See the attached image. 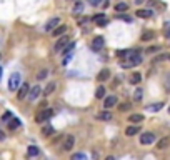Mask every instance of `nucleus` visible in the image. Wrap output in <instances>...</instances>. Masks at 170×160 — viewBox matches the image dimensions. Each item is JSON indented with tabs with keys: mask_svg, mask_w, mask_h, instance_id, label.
Segmentation results:
<instances>
[{
	"mask_svg": "<svg viewBox=\"0 0 170 160\" xmlns=\"http://www.w3.org/2000/svg\"><path fill=\"white\" fill-rule=\"evenodd\" d=\"M142 63V55L140 52H135V50H129V53L125 55V59L120 62V65L123 67V69H132V67H137Z\"/></svg>",
	"mask_w": 170,
	"mask_h": 160,
	"instance_id": "f257e3e1",
	"label": "nucleus"
},
{
	"mask_svg": "<svg viewBox=\"0 0 170 160\" xmlns=\"http://www.w3.org/2000/svg\"><path fill=\"white\" fill-rule=\"evenodd\" d=\"M20 84H22V75H20L19 72H13L9 79V90L15 92L17 88L20 87Z\"/></svg>",
	"mask_w": 170,
	"mask_h": 160,
	"instance_id": "f03ea898",
	"label": "nucleus"
},
{
	"mask_svg": "<svg viewBox=\"0 0 170 160\" xmlns=\"http://www.w3.org/2000/svg\"><path fill=\"white\" fill-rule=\"evenodd\" d=\"M52 115H54V110L52 108H45V110H40V112L35 115V122L42 123V122H47L48 119H52Z\"/></svg>",
	"mask_w": 170,
	"mask_h": 160,
	"instance_id": "7ed1b4c3",
	"label": "nucleus"
},
{
	"mask_svg": "<svg viewBox=\"0 0 170 160\" xmlns=\"http://www.w3.org/2000/svg\"><path fill=\"white\" fill-rule=\"evenodd\" d=\"M104 45H105L104 37H95L94 40H92L90 47H92V50H94V52H100L102 48H104Z\"/></svg>",
	"mask_w": 170,
	"mask_h": 160,
	"instance_id": "20e7f679",
	"label": "nucleus"
},
{
	"mask_svg": "<svg viewBox=\"0 0 170 160\" xmlns=\"http://www.w3.org/2000/svg\"><path fill=\"white\" fill-rule=\"evenodd\" d=\"M154 142H155V135L152 132H143L140 135V144L142 145H150V144H154Z\"/></svg>",
	"mask_w": 170,
	"mask_h": 160,
	"instance_id": "39448f33",
	"label": "nucleus"
},
{
	"mask_svg": "<svg viewBox=\"0 0 170 160\" xmlns=\"http://www.w3.org/2000/svg\"><path fill=\"white\" fill-rule=\"evenodd\" d=\"M42 94V88H40V85H35V87H32L30 90H28V100H37L38 98V95Z\"/></svg>",
	"mask_w": 170,
	"mask_h": 160,
	"instance_id": "423d86ee",
	"label": "nucleus"
},
{
	"mask_svg": "<svg viewBox=\"0 0 170 160\" xmlns=\"http://www.w3.org/2000/svg\"><path fill=\"white\" fill-rule=\"evenodd\" d=\"M73 145H75V137H73V135H67L65 140H63L62 148H63V150H72Z\"/></svg>",
	"mask_w": 170,
	"mask_h": 160,
	"instance_id": "0eeeda50",
	"label": "nucleus"
},
{
	"mask_svg": "<svg viewBox=\"0 0 170 160\" xmlns=\"http://www.w3.org/2000/svg\"><path fill=\"white\" fill-rule=\"evenodd\" d=\"M92 20H94V22L97 23L98 27H105V25L108 23V20H107V17H105V13H98V15H95Z\"/></svg>",
	"mask_w": 170,
	"mask_h": 160,
	"instance_id": "6e6552de",
	"label": "nucleus"
},
{
	"mask_svg": "<svg viewBox=\"0 0 170 160\" xmlns=\"http://www.w3.org/2000/svg\"><path fill=\"white\" fill-rule=\"evenodd\" d=\"M28 90H30V87H28L27 84H20V87H19V100H23V98L28 95Z\"/></svg>",
	"mask_w": 170,
	"mask_h": 160,
	"instance_id": "1a4fd4ad",
	"label": "nucleus"
},
{
	"mask_svg": "<svg viewBox=\"0 0 170 160\" xmlns=\"http://www.w3.org/2000/svg\"><path fill=\"white\" fill-rule=\"evenodd\" d=\"M58 23H60V19H58V17H54V19H50L47 23H45V32H52L57 25H58Z\"/></svg>",
	"mask_w": 170,
	"mask_h": 160,
	"instance_id": "9d476101",
	"label": "nucleus"
},
{
	"mask_svg": "<svg viewBox=\"0 0 170 160\" xmlns=\"http://www.w3.org/2000/svg\"><path fill=\"white\" fill-rule=\"evenodd\" d=\"M69 42H70V40H69L67 37H60V38H58V42L55 44V48H54V50H55L57 53L62 52V50H63V47H65V45L69 44Z\"/></svg>",
	"mask_w": 170,
	"mask_h": 160,
	"instance_id": "9b49d317",
	"label": "nucleus"
},
{
	"mask_svg": "<svg viewBox=\"0 0 170 160\" xmlns=\"http://www.w3.org/2000/svg\"><path fill=\"white\" fill-rule=\"evenodd\" d=\"M117 105V97L115 95H108V97H105L104 100V107L105 108H112V107Z\"/></svg>",
	"mask_w": 170,
	"mask_h": 160,
	"instance_id": "f8f14e48",
	"label": "nucleus"
},
{
	"mask_svg": "<svg viewBox=\"0 0 170 160\" xmlns=\"http://www.w3.org/2000/svg\"><path fill=\"white\" fill-rule=\"evenodd\" d=\"M152 15H154V10H148V9L137 10V17H140V19H150Z\"/></svg>",
	"mask_w": 170,
	"mask_h": 160,
	"instance_id": "ddd939ff",
	"label": "nucleus"
},
{
	"mask_svg": "<svg viewBox=\"0 0 170 160\" xmlns=\"http://www.w3.org/2000/svg\"><path fill=\"white\" fill-rule=\"evenodd\" d=\"M67 32V25H62V23H58V25H57L54 30H52V35H54V37H60V35H63Z\"/></svg>",
	"mask_w": 170,
	"mask_h": 160,
	"instance_id": "4468645a",
	"label": "nucleus"
},
{
	"mask_svg": "<svg viewBox=\"0 0 170 160\" xmlns=\"http://www.w3.org/2000/svg\"><path fill=\"white\" fill-rule=\"evenodd\" d=\"M112 117H113V115L108 112V108L104 110V112H98V113H97V119H98V120H104V122H108V120H112Z\"/></svg>",
	"mask_w": 170,
	"mask_h": 160,
	"instance_id": "2eb2a0df",
	"label": "nucleus"
},
{
	"mask_svg": "<svg viewBox=\"0 0 170 160\" xmlns=\"http://www.w3.org/2000/svg\"><path fill=\"white\" fill-rule=\"evenodd\" d=\"M108 77H110V70H108V69H104V70H100V72H98L97 80L98 82H104V80H107Z\"/></svg>",
	"mask_w": 170,
	"mask_h": 160,
	"instance_id": "dca6fc26",
	"label": "nucleus"
},
{
	"mask_svg": "<svg viewBox=\"0 0 170 160\" xmlns=\"http://www.w3.org/2000/svg\"><path fill=\"white\" fill-rule=\"evenodd\" d=\"M72 12L75 13V15H79V13L83 12V2H82V0H77L75 5H73V9H72Z\"/></svg>",
	"mask_w": 170,
	"mask_h": 160,
	"instance_id": "f3484780",
	"label": "nucleus"
},
{
	"mask_svg": "<svg viewBox=\"0 0 170 160\" xmlns=\"http://www.w3.org/2000/svg\"><path fill=\"white\" fill-rule=\"evenodd\" d=\"M129 120L132 123H140V122H143V115H142V113H132V115L129 117Z\"/></svg>",
	"mask_w": 170,
	"mask_h": 160,
	"instance_id": "a211bd4d",
	"label": "nucleus"
},
{
	"mask_svg": "<svg viewBox=\"0 0 170 160\" xmlns=\"http://www.w3.org/2000/svg\"><path fill=\"white\" fill-rule=\"evenodd\" d=\"M139 132H140V127H137V125H130V127H127L125 135H129V137H133V135L139 133Z\"/></svg>",
	"mask_w": 170,
	"mask_h": 160,
	"instance_id": "6ab92c4d",
	"label": "nucleus"
},
{
	"mask_svg": "<svg viewBox=\"0 0 170 160\" xmlns=\"http://www.w3.org/2000/svg\"><path fill=\"white\" fill-rule=\"evenodd\" d=\"M170 145V137H164L162 140H158V144H157V147L160 148V150H164V148H167Z\"/></svg>",
	"mask_w": 170,
	"mask_h": 160,
	"instance_id": "aec40b11",
	"label": "nucleus"
},
{
	"mask_svg": "<svg viewBox=\"0 0 170 160\" xmlns=\"http://www.w3.org/2000/svg\"><path fill=\"white\" fill-rule=\"evenodd\" d=\"M140 80H142V75H140L139 72H133L132 77H130V84L137 85V84H140Z\"/></svg>",
	"mask_w": 170,
	"mask_h": 160,
	"instance_id": "412c9836",
	"label": "nucleus"
},
{
	"mask_svg": "<svg viewBox=\"0 0 170 160\" xmlns=\"http://www.w3.org/2000/svg\"><path fill=\"white\" fill-rule=\"evenodd\" d=\"M95 97L97 98H104L105 97V87L104 85H98L97 90H95Z\"/></svg>",
	"mask_w": 170,
	"mask_h": 160,
	"instance_id": "4be33fe9",
	"label": "nucleus"
},
{
	"mask_svg": "<svg viewBox=\"0 0 170 160\" xmlns=\"http://www.w3.org/2000/svg\"><path fill=\"white\" fill-rule=\"evenodd\" d=\"M115 10L117 12H127V10H129V5H127L125 2H119L115 5Z\"/></svg>",
	"mask_w": 170,
	"mask_h": 160,
	"instance_id": "5701e85b",
	"label": "nucleus"
},
{
	"mask_svg": "<svg viewBox=\"0 0 170 160\" xmlns=\"http://www.w3.org/2000/svg\"><path fill=\"white\" fill-rule=\"evenodd\" d=\"M54 90H55V84H54V82H50V84H48L47 87H45V90H44V95H50Z\"/></svg>",
	"mask_w": 170,
	"mask_h": 160,
	"instance_id": "b1692460",
	"label": "nucleus"
},
{
	"mask_svg": "<svg viewBox=\"0 0 170 160\" xmlns=\"http://www.w3.org/2000/svg\"><path fill=\"white\" fill-rule=\"evenodd\" d=\"M27 152H28V155H30V157H35V155H38V147L30 145V147L27 148Z\"/></svg>",
	"mask_w": 170,
	"mask_h": 160,
	"instance_id": "393cba45",
	"label": "nucleus"
},
{
	"mask_svg": "<svg viewBox=\"0 0 170 160\" xmlns=\"http://www.w3.org/2000/svg\"><path fill=\"white\" fill-rule=\"evenodd\" d=\"M162 107H164V104H162V102H158V104H152L150 107H148V110H150V112H158Z\"/></svg>",
	"mask_w": 170,
	"mask_h": 160,
	"instance_id": "a878e982",
	"label": "nucleus"
},
{
	"mask_svg": "<svg viewBox=\"0 0 170 160\" xmlns=\"http://www.w3.org/2000/svg\"><path fill=\"white\" fill-rule=\"evenodd\" d=\"M70 160H87V155H85L83 152H79V154H73Z\"/></svg>",
	"mask_w": 170,
	"mask_h": 160,
	"instance_id": "bb28decb",
	"label": "nucleus"
},
{
	"mask_svg": "<svg viewBox=\"0 0 170 160\" xmlns=\"http://www.w3.org/2000/svg\"><path fill=\"white\" fill-rule=\"evenodd\" d=\"M154 37H155V32H145V34L142 35V40H152Z\"/></svg>",
	"mask_w": 170,
	"mask_h": 160,
	"instance_id": "cd10ccee",
	"label": "nucleus"
},
{
	"mask_svg": "<svg viewBox=\"0 0 170 160\" xmlns=\"http://www.w3.org/2000/svg\"><path fill=\"white\" fill-rule=\"evenodd\" d=\"M164 35L167 38H170V22H165L164 23Z\"/></svg>",
	"mask_w": 170,
	"mask_h": 160,
	"instance_id": "c85d7f7f",
	"label": "nucleus"
},
{
	"mask_svg": "<svg viewBox=\"0 0 170 160\" xmlns=\"http://www.w3.org/2000/svg\"><path fill=\"white\" fill-rule=\"evenodd\" d=\"M42 133H44V135H50V133H54V129H52V125H45L44 129H42Z\"/></svg>",
	"mask_w": 170,
	"mask_h": 160,
	"instance_id": "c756f323",
	"label": "nucleus"
},
{
	"mask_svg": "<svg viewBox=\"0 0 170 160\" xmlns=\"http://www.w3.org/2000/svg\"><path fill=\"white\" fill-rule=\"evenodd\" d=\"M19 125H20V120H19V119H15V117H13V119H12V122L9 123V127H10V129H17Z\"/></svg>",
	"mask_w": 170,
	"mask_h": 160,
	"instance_id": "7c9ffc66",
	"label": "nucleus"
},
{
	"mask_svg": "<svg viewBox=\"0 0 170 160\" xmlns=\"http://www.w3.org/2000/svg\"><path fill=\"white\" fill-rule=\"evenodd\" d=\"M148 2H150V5H154V7H158V9H162V10L165 9V5H164V3H160V2H158V0H148Z\"/></svg>",
	"mask_w": 170,
	"mask_h": 160,
	"instance_id": "2f4dec72",
	"label": "nucleus"
},
{
	"mask_svg": "<svg viewBox=\"0 0 170 160\" xmlns=\"http://www.w3.org/2000/svg\"><path fill=\"white\" fill-rule=\"evenodd\" d=\"M10 119H12V113H10V112H5L2 115V122H9Z\"/></svg>",
	"mask_w": 170,
	"mask_h": 160,
	"instance_id": "473e14b6",
	"label": "nucleus"
},
{
	"mask_svg": "<svg viewBox=\"0 0 170 160\" xmlns=\"http://www.w3.org/2000/svg\"><path fill=\"white\" fill-rule=\"evenodd\" d=\"M142 94H143V92H142L140 88H137V90H135V95H133V98H135V100H142Z\"/></svg>",
	"mask_w": 170,
	"mask_h": 160,
	"instance_id": "72a5a7b5",
	"label": "nucleus"
},
{
	"mask_svg": "<svg viewBox=\"0 0 170 160\" xmlns=\"http://www.w3.org/2000/svg\"><path fill=\"white\" fill-rule=\"evenodd\" d=\"M45 77H47V70H40V72H38V75H37V79L38 80H44Z\"/></svg>",
	"mask_w": 170,
	"mask_h": 160,
	"instance_id": "f704fd0d",
	"label": "nucleus"
},
{
	"mask_svg": "<svg viewBox=\"0 0 170 160\" xmlns=\"http://www.w3.org/2000/svg\"><path fill=\"white\" fill-rule=\"evenodd\" d=\"M165 59H168V55H167V53H164V55H160V57H155V59H154V63L160 62V60H165Z\"/></svg>",
	"mask_w": 170,
	"mask_h": 160,
	"instance_id": "c9c22d12",
	"label": "nucleus"
},
{
	"mask_svg": "<svg viewBox=\"0 0 170 160\" xmlns=\"http://www.w3.org/2000/svg\"><path fill=\"white\" fill-rule=\"evenodd\" d=\"M119 108H120V110H122V112H127V110H129V108H130V104H122V105H120V107H119Z\"/></svg>",
	"mask_w": 170,
	"mask_h": 160,
	"instance_id": "e433bc0d",
	"label": "nucleus"
},
{
	"mask_svg": "<svg viewBox=\"0 0 170 160\" xmlns=\"http://www.w3.org/2000/svg\"><path fill=\"white\" fill-rule=\"evenodd\" d=\"M88 2H90V5H94V7L102 5V0H88Z\"/></svg>",
	"mask_w": 170,
	"mask_h": 160,
	"instance_id": "4c0bfd02",
	"label": "nucleus"
},
{
	"mask_svg": "<svg viewBox=\"0 0 170 160\" xmlns=\"http://www.w3.org/2000/svg\"><path fill=\"white\" fill-rule=\"evenodd\" d=\"M0 140H5V133H3L2 130H0Z\"/></svg>",
	"mask_w": 170,
	"mask_h": 160,
	"instance_id": "58836bf2",
	"label": "nucleus"
},
{
	"mask_svg": "<svg viewBox=\"0 0 170 160\" xmlns=\"http://www.w3.org/2000/svg\"><path fill=\"white\" fill-rule=\"evenodd\" d=\"M145 2V0H135V3H137V5H140V3H143Z\"/></svg>",
	"mask_w": 170,
	"mask_h": 160,
	"instance_id": "ea45409f",
	"label": "nucleus"
},
{
	"mask_svg": "<svg viewBox=\"0 0 170 160\" xmlns=\"http://www.w3.org/2000/svg\"><path fill=\"white\" fill-rule=\"evenodd\" d=\"M105 160H115V158H113V157H112V155H110V157H107V158H105Z\"/></svg>",
	"mask_w": 170,
	"mask_h": 160,
	"instance_id": "a19ab883",
	"label": "nucleus"
},
{
	"mask_svg": "<svg viewBox=\"0 0 170 160\" xmlns=\"http://www.w3.org/2000/svg\"><path fill=\"white\" fill-rule=\"evenodd\" d=\"M2 72H3V70H2V67H0V79H2Z\"/></svg>",
	"mask_w": 170,
	"mask_h": 160,
	"instance_id": "79ce46f5",
	"label": "nucleus"
},
{
	"mask_svg": "<svg viewBox=\"0 0 170 160\" xmlns=\"http://www.w3.org/2000/svg\"><path fill=\"white\" fill-rule=\"evenodd\" d=\"M168 112H170V107H168Z\"/></svg>",
	"mask_w": 170,
	"mask_h": 160,
	"instance_id": "37998d69",
	"label": "nucleus"
},
{
	"mask_svg": "<svg viewBox=\"0 0 170 160\" xmlns=\"http://www.w3.org/2000/svg\"><path fill=\"white\" fill-rule=\"evenodd\" d=\"M0 59H2V55H0Z\"/></svg>",
	"mask_w": 170,
	"mask_h": 160,
	"instance_id": "c03bdc74",
	"label": "nucleus"
}]
</instances>
